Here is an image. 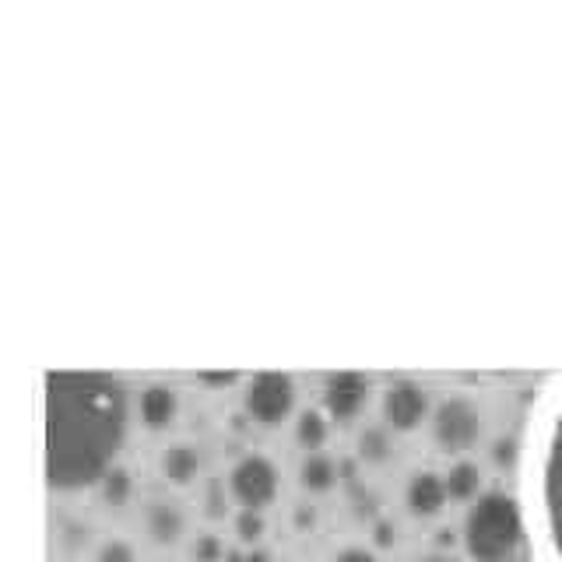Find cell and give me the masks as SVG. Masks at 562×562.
<instances>
[{"instance_id":"277c9868","label":"cell","mask_w":562,"mask_h":562,"mask_svg":"<svg viewBox=\"0 0 562 562\" xmlns=\"http://www.w3.org/2000/svg\"><path fill=\"white\" fill-rule=\"evenodd\" d=\"M243 408L260 426H281L295 408V383L285 373H257L246 383Z\"/></svg>"},{"instance_id":"5bb4252c","label":"cell","mask_w":562,"mask_h":562,"mask_svg":"<svg viewBox=\"0 0 562 562\" xmlns=\"http://www.w3.org/2000/svg\"><path fill=\"white\" fill-rule=\"evenodd\" d=\"M447 492H450V499L457 503H471V499H479V492H482V471L479 464H471V461H457L447 474Z\"/></svg>"},{"instance_id":"52a82bcc","label":"cell","mask_w":562,"mask_h":562,"mask_svg":"<svg viewBox=\"0 0 562 562\" xmlns=\"http://www.w3.org/2000/svg\"><path fill=\"white\" fill-rule=\"evenodd\" d=\"M429 415V394L426 386L412 380H397L383 391V422L394 432H412L418 429Z\"/></svg>"},{"instance_id":"cb8c5ba5","label":"cell","mask_w":562,"mask_h":562,"mask_svg":"<svg viewBox=\"0 0 562 562\" xmlns=\"http://www.w3.org/2000/svg\"><path fill=\"white\" fill-rule=\"evenodd\" d=\"M426 562H450V559H426Z\"/></svg>"},{"instance_id":"ba28073f","label":"cell","mask_w":562,"mask_h":562,"mask_svg":"<svg viewBox=\"0 0 562 562\" xmlns=\"http://www.w3.org/2000/svg\"><path fill=\"white\" fill-rule=\"evenodd\" d=\"M369 401V380L362 373H334L324 383V412L334 422H351Z\"/></svg>"},{"instance_id":"9a60e30c","label":"cell","mask_w":562,"mask_h":562,"mask_svg":"<svg viewBox=\"0 0 562 562\" xmlns=\"http://www.w3.org/2000/svg\"><path fill=\"white\" fill-rule=\"evenodd\" d=\"M295 443L303 447V450H310V453L321 450L327 443V415L313 412V408L299 415V422H295Z\"/></svg>"},{"instance_id":"3957f363","label":"cell","mask_w":562,"mask_h":562,"mask_svg":"<svg viewBox=\"0 0 562 562\" xmlns=\"http://www.w3.org/2000/svg\"><path fill=\"white\" fill-rule=\"evenodd\" d=\"M538 514H541L544 544H549V559L562 562V408L552 422L549 443H544V457H541Z\"/></svg>"},{"instance_id":"4fadbf2b","label":"cell","mask_w":562,"mask_h":562,"mask_svg":"<svg viewBox=\"0 0 562 562\" xmlns=\"http://www.w3.org/2000/svg\"><path fill=\"white\" fill-rule=\"evenodd\" d=\"M299 485L306 492H330L338 485V464H334L327 453H310L306 461L299 464Z\"/></svg>"},{"instance_id":"44dd1931","label":"cell","mask_w":562,"mask_h":562,"mask_svg":"<svg viewBox=\"0 0 562 562\" xmlns=\"http://www.w3.org/2000/svg\"><path fill=\"white\" fill-rule=\"evenodd\" d=\"M492 457H496V464L503 468V464H514V457H517V447L509 443V439H499L496 443V450H492Z\"/></svg>"},{"instance_id":"8fae6325","label":"cell","mask_w":562,"mask_h":562,"mask_svg":"<svg viewBox=\"0 0 562 562\" xmlns=\"http://www.w3.org/2000/svg\"><path fill=\"white\" fill-rule=\"evenodd\" d=\"M145 524H148V535L158 544H176V541H180V535H183V527H187L183 509L176 506V503H166V499H158V503L148 506Z\"/></svg>"},{"instance_id":"ac0fdd59","label":"cell","mask_w":562,"mask_h":562,"mask_svg":"<svg viewBox=\"0 0 562 562\" xmlns=\"http://www.w3.org/2000/svg\"><path fill=\"white\" fill-rule=\"evenodd\" d=\"M236 538L243 544H257L263 538V517H260V509H243V514L236 517Z\"/></svg>"},{"instance_id":"ffe728a7","label":"cell","mask_w":562,"mask_h":562,"mask_svg":"<svg viewBox=\"0 0 562 562\" xmlns=\"http://www.w3.org/2000/svg\"><path fill=\"white\" fill-rule=\"evenodd\" d=\"M222 555H225V549L215 535H204V538H198V544H193V559L198 562H218Z\"/></svg>"},{"instance_id":"30bf717a","label":"cell","mask_w":562,"mask_h":562,"mask_svg":"<svg viewBox=\"0 0 562 562\" xmlns=\"http://www.w3.org/2000/svg\"><path fill=\"white\" fill-rule=\"evenodd\" d=\"M137 415H140V422H145L151 432H162V429L172 426L176 415H180V397H176L172 386L151 383V386H145V391H140Z\"/></svg>"},{"instance_id":"603a6c76","label":"cell","mask_w":562,"mask_h":562,"mask_svg":"<svg viewBox=\"0 0 562 562\" xmlns=\"http://www.w3.org/2000/svg\"><path fill=\"white\" fill-rule=\"evenodd\" d=\"M239 376L236 373H204L201 376V383H207V386H233Z\"/></svg>"},{"instance_id":"7402d4cb","label":"cell","mask_w":562,"mask_h":562,"mask_svg":"<svg viewBox=\"0 0 562 562\" xmlns=\"http://www.w3.org/2000/svg\"><path fill=\"white\" fill-rule=\"evenodd\" d=\"M334 562H380V559L366 549H345L341 555H334Z\"/></svg>"},{"instance_id":"2e32d148","label":"cell","mask_w":562,"mask_h":562,"mask_svg":"<svg viewBox=\"0 0 562 562\" xmlns=\"http://www.w3.org/2000/svg\"><path fill=\"white\" fill-rule=\"evenodd\" d=\"M359 457H362L366 464H383L386 457H391V432L376 429V426L362 429V436H359Z\"/></svg>"},{"instance_id":"6da1fadb","label":"cell","mask_w":562,"mask_h":562,"mask_svg":"<svg viewBox=\"0 0 562 562\" xmlns=\"http://www.w3.org/2000/svg\"><path fill=\"white\" fill-rule=\"evenodd\" d=\"M127 439V391L102 373L46 376V479L60 492L99 485Z\"/></svg>"},{"instance_id":"7c38bea8","label":"cell","mask_w":562,"mask_h":562,"mask_svg":"<svg viewBox=\"0 0 562 562\" xmlns=\"http://www.w3.org/2000/svg\"><path fill=\"white\" fill-rule=\"evenodd\" d=\"M201 471V453L190 443H172L162 453V479L172 485H190Z\"/></svg>"},{"instance_id":"e0dca14e","label":"cell","mask_w":562,"mask_h":562,"mask_svg":"<svg viewBox=\"0 0 562 562\" xmlns=\"http://www.w3.org/2000/svg\"><path fill=\"white\" fill-rule=\"evenodd\" d=\"M131 488H134V482H131V471L127 468H113L99 482V492H102V503L105 506H123V503L131 499Z\"/></svg>"},{"instance_id":"5b68a950","label":"cell","mask_w":562,"mask_h":562,"mask_svg":"<svg viewBox=\"0 0 562 562\" xmlns=\"http://www.w3.org/2000/svg\"><path fill=\"white\" fill-rule=\"evenodd\" d=\"M482 436V415L471 401L464 397H447L432 412V439L439 450L447 453H464L479 443Z\"/></svg>"},{"instance_id":"d6986e66","label":"cell","mask_w":562,"mask_h":562,"mask_svg":"<svg viewBox=\"0 0 562 562\" xmlns=\"http://www.w3.org/2000/svg\"><path fill=\"white\" fill-rule=\"evenodd\" d=\"M95 562H137V555L127 541H105L95 555Z\"/></svg>"},{"instance_id":"8992f818","label":"cell","mask_w":562,"mask_h":562,"mask_svg":"<svg viewBox=\"0 0 562 562\" xmlns=\"http://www.w3.org/2000/svg\"><path fill=\"white\" fill-rule=\"evenodd\" d=\"M228 492H233L243 509H263L278 496V468L260 453L243 457L233 474H228Z\"/></svg>"},{"instance_id":"7a4b0ae2","label":"cell","mask_w":562,"mask_h":562,"mask_svg":"<svg viewBox=\"0 0 562 562\" xmlns=\"http://www.w3.org/2000/svg\"><path fill=\"white\" fill-rule=\"evenodd\" d=\"M524 541V514L506 492H485L464 517V549L474 562H509Z\"/></svg>"},{"instance_id":"9c48e42d","label":"cell","mask_w":562,"mask_h":562,"mask_svg":"<svg viewBox=\"0 0 562 562\" xmlns=\"http://www.w3.org/2000/svg\"><path fill=\"white\" fill-rule=\"evenodd\" d=\"M404 503H408L412 517L418 520H429V517H439L450 503V492H447V479L436 471H418L412 474L408 482V492H404Z\"/></svg>"}]
</instances>
